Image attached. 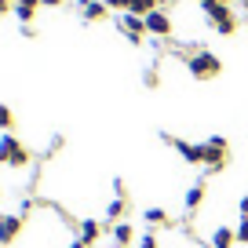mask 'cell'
<instances>
[{"mask_svg":"<svg viewBox=\"0 0 248 248\" xmlns=\"http://www.w3.org/2000/svg\"><path fill=\"white\" fill-rule=\"evenodd\" d=\"M186 66H190V73H194V77H201V80L219 77V70H223V62H219L212 51H194L190 59H186Z\"/></svg>","mask_w":248,"mask_h":248,"instance_id":"cell-1","label":"cell"},{"mask_svg":"<svg viewBox=\"0 0 248 248\" xmlns=\"http://www.w3.org/2000/svg\"><path fill=\"white\" fill-rule=\"evenodd\" d=\"M201 8H204V15L212 18V26H216L219 33H226V37H230V33L237 30V18H233L230 4H212V0H204Z\"/></svg>","mask_w":248,"mask_h":248,"instance_id":"cell-2","label":"cell"},{"mask_svg":"<svg viewBox=\"0 0 248 248\" xmlns=\"http://www.w3.org/2000/svg\"><path fill=\"white\" fill-rule=\"evenodd\" d=\"M164 142L175 146L186 164H204V142H183V139H175V135H164Z\"/></svg>","mask_w":248,"mask_h":248,"instance_id":"cell-3","label":"cell"},{"mask_svg":"<svg viewBox=\"0 0 248 248\" xmlns=\"http://www.w3.org/2000/svg\"><path fill=\"white\" fill-rule=\"evenodd\" d=\"M121 30H124V37L132 40V44H142L146 18H142V15H132V11H124V15H121Z\"/></svg>","mask_w":248,"mask_h":248,"instance_id":"cell-4","label":"cell"},{"mask_svg":"<svg viewBox=\"0 0 248 248\" xmlns=\"http://www.w3.org/2000/svg\"><path fill=\"white\" fill-rule=\"evenodd\" d=\"M146 33H154V37H168V33H171V18L164 15L161 8H154L146 15Z\"/></svg>","mask_w":248,"mask_h":248,"instance_id":"cell-5","label":"cell"},{"mask_svg":"<svg viewBox=\"0 0 248 248\" xmlns=\"http://www.w3.org/2000/svg\"><path fill=\"white\" fill-rule=\"evenodd\" d=\"M18 233H22V216H0V245H11Z\"/></svg>","mask_w":248,"mask_h":248,"instance_id":"cell-6","label":"cell"},{"mask_svg":"<svg viewBox=\"0 0 248 248\" xmlns=\"http://www.w3.org/2000/svg\"><path fill=\"white\" fill-rule=\"evenodd\" d=\"M109 233H113V245L117 248H128L135 241V233H132V226H128V223H109Z\"/></svg>","mask_w":248,"mask_h":248,"instance_id":"cell-7","label":"cell"},{"mask_svg":"<svg viewBox=\"0 0 248 248\" xmlns=\"http://www.w3.org/2000/svg\"><path fill=\"white\" fill-rule=\"evenodd\" d=\"M233 241H237V230H230V226H216V233H212V248H233Z\"/></svg>","mask_w":248,"mask_h":248,"instance_id":"cell-8","label":"cell"},{"mask_svg":"<svg viewBox=\"0 0 248 248\" xmlns=\"http://www.w3.org/2000/svg\"><path fill=\"white\" fill-rule=\"evenodd\" d=\"M80 15H84L88 22L102 18V15H106V0H80Z\"/></svg>","mask_w":248,"mask_h":248,"instance_id":"cell-9","label":"cell"},{"mask_svg":"<svg viewBox=\"0 0 248 248\" xmlns=\"http://www.w3.org/2000/svg\"><path fill=\"white\" fill-rule=\"evenodd\" d=\"M204 201V183H194L190 190H186V212H197Z\"/></svg>","mask_w":248,"mask_h":248,"instance_id":"cell-10","label":"cell"},{"mask_svg":"<svg viewBox=\"0 0 248 248\" xmlns=\"http://www.w3.org/2000/svg\"><path fill=\"white\" fill-rule=\"evenodd\" d=\"M77 237L84 241V245H95V241H99V223H95V219H84L80 230H77Z\"/></svg>","mask_w":248,"mask_h":248,"instance_id":"cell-11","label":"cell"},{"mask_svg":"<svg viewBox=\"0 0 248 248\" xmlns=\"http://www.w3.org/2000/svg\"><path fill=\"white\" fill-rule=\"evenodd\" d=\"M15 150H18V139H15V135H0V164H8Z\"/></svg>","mask_w":248,"mask_h":248,"instance_id":"cell-12","label":"cell"},{"mask_svg":"<svg viewBox=\"0 0 248 248\" xmlns=\"http://www.w3.org/2000/svg\"><path fill=\"white\" fill-rule=\"evenodd\" d=\"M37 4H40V0H15V15L22 18V22H30L33 11H37Z\"/></svg>","mask_w":248,"mask_h":248,"instance_id":"cell-13","label":"cell"},{"mask_svg":"<svg viewBox=\"0 0 248 248\" xmlns=\"http://www.w3.org/2000/svg\"><path fill=\"white\" fill-rule=\"evenodd\" d=\"M121 216H124V197H113V201L106 204V219L109 223H121Z\"/></svg>","mask_w":248,"mask_h":248,"instance_id":"cell-14","label":"cell"},{"mask_svg":"<svg viewBox=\"0 0 248 248\" xmlns=\"http://www.w3.org/2000/svg\"><path fill=\"white\" fill-rule=\"evenodd\" d=\"M8 164H11V168H26V164H30V150L18 146L15 154H11V161H8Z\"/></svg>","mask_w":248,"mask_h":248,"instance_id":"cell-15","label":"cell"},{"mask_svg":"<svg viewBox=\"0 0 248 248\" xmlns=\"http://www.w3.org/2000/svg\"><path fill=\"white\" fill-rule=\"evenodd\" d=\"M142 219H146V223H154V226H161V223H164L168 216H164L161 208H146V212H142Z\"/></svg>","mask_w":248,"mask_h":248,"instance_id":"cell-16","label":"cell"},{"mask_svg":"<svg viewBox=\"0 0 248 248\" xmlns=\"http://www.w3.org/2000/svg\"><path fill=\"white\" fill-rule=\"evenodd\" d=\"M237 241L248 245V216H241V223H237Z\"/></svg>","mask_w":248,"mask_h":248,"instance_id":"cell-17","label":"cell"},{"mask_svg":"<svg viewBox=\"0 0 248 248\" xmlns=\"http://www.w3.org/2000/svg\"><path fill=\"white\" fill-rule=\"evenodd\" d=\"M135 248H157V237L154 233H142V237L135 241Z\"/></svg>","mask_w":248,"mask_h":248,"instance_id":"cell-18","label":"cell"},{"mask_svg":"<svg viewBox=\"0 0 248 248\" xmlns=\"http://www.w3.org/2000/svg\"><path fill=\"white\" fill-rule=\"evenodd\" d=\"M0 128H4V132L11 128V109L8 106H0Z\"/></svg>","mask_w":248,"mask_h":248,"instance_id":"cell-19","label":"cell"},{"mask_svg":"<svg viewBox=\"0 0 248 248\" xmlns=\"http://www.w3.org/2000/svg\"><path fill=\"white\" fill-rule=\"evenodd\" d=\"M106 8H121V11H132V0H106Z\"/></svg>","mask_w":248,"mask_h":248,"instance_id":"cell-20","label":"cell"},{"mask_svg":"<svg viewBox=\"0 0 248 248\" xmlns=\"http://www.w3.org/2000/svg\"><path fill=\"white\" fill-rule=\"evenodd\" d=\"M66 248H92V245H84V241L77 237V241H70V245H66Z\"/></svg>","mask_w":248,"mask_h":248,"instance_id":"cell-21","label":"cell"},{"mask_svg":"<svg viewBox=\"0 0 248 248\" xmlns=\"http://www.w3.org/2000/svg\"><path fill=\"white\" fill-rule=\"evenodd\" d=\"M241 216H248V194L241 197Z\"/></svg>","mask_w":248,"mask_h":248,"instance_id":"cell-22","label":"cell"},{"mask_svg":"<svg viewBox=\"0 0 248 248\" xmlns=\"http://www.w3.org/2000/svg\"><path fill=\"white\" fill-rule=\"evenodd\" d=\"M40 4H47V8H59V4H62V0H40Z\"/></svg>","mask_w":248,"mask_h":248,"instance_id":"cell-23","label":"cell"},{"mask_svg":"<svg viewBox=\"0 0 248 248\" xmlns=\"http://www.w3.org/2000/svg\"><path fill=\"white\" fill-rule=\"evenodd\" d=\"M8 4H11V0H0V11H4V8H8Z\"/></svg>","mask_w":248,"mask_h":248,"instance_id":"cell-24","label":"cell"},{"mask_svg":"<svg viewBox=\"0 0 248 248\" xmlns=\"http://www.w3.org/2000/svg\"><path fill=\"white\" fill-rule=\"evenodd\" d=\"M154 4H157V8H164V4H168V0H154Z\"/></svg>","mask_w":248,"mask_h":248,"instance_id":"cell-25","label":"cell"},{"mask_svg":"<svg viewBox=\"0 0 248 248\" xmlns=\"http://www.w3.org/2000/svg\"><path fill=\"white\" fill-rule=\"evenodd\" d=\"M201 4H204V0H201ZM212 4H226V0H212Z\"/></svg>","mask_w":248,"mask_h":248,"instance_id":"cell-26","label":"cell"},{"mask_svg":"<svg viewBox=\"0 0 248 248\" xmlns=\"http://www.w3.org/2000/svg\"><path fill=\"white\" fill-rule=\"evenodd\" d=\"M241 4H248V0H241Z\"/></svg>","mask_w":248,"mask_h":248,"instance_id":"cell-27","label":"cell"}]
</instances>
